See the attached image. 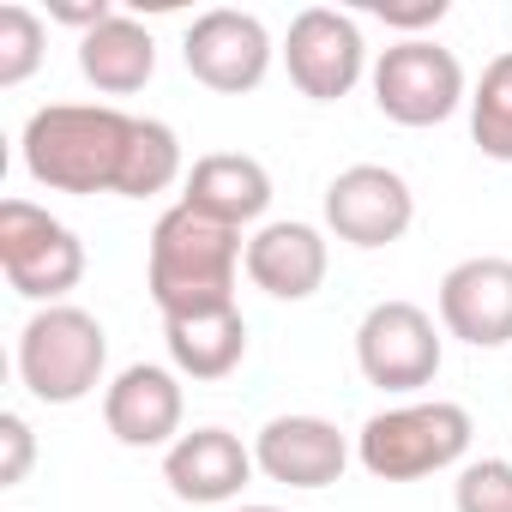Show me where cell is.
<instances>
[{"mask_svg":"<svg viewBox=\"0 0 512 512\" xmlns=\"http://www.w3.org/2000/svg\"><path fill=\"white\" fill-rule=\"evenodd\" d=\"M0 446H7V464H0V482H25L31 476V458H37V440H31V422L19 416V410H7L0 416Z\"/></svg>","mask_w":512,"mask_h":512,"instance_id":"cell-23","label":"cell"},{"mask_svg":"<svg viewBox=\"0 0 512 512\" xmlns=\"http://www.w3.org/2000/svg\"><path fill=\"white\" fill-rule=\"evenodd\" d=\"M470 139L482 157L512 163V49L494 55L470 91Z\"/></svg>","mask_w":512,"mask_h":512,"instance_id":"cell-20","label":"cell"},{"mask_svg":"<svg viewBox=\"0 0 512 512\" xmlns=\"http://www.w3.org/2000/svg\"><path fill=\"white\" fill-rule=\"evenodd\" d=\"M49 19L55 25H73V31H97V25H109L115 19V7H109V0H49Z\"/></svg>","mask_w":512,"mask_h":512,"instance_id":"cell-25","label":"cell"},{"mask_svg":"<svg viewBox=\"0 0 512 512\" xmlns=\"http://www.w3.org/2000/svg\"><path fill=\"white\" fill-rule=\"evenodd\" d=\"M181 416H187V398H181V374L175 368H157V362H133L109 380L103 392V422L121 446L133 452H151V446H175L181 440Z\"/></svg>","mask_w":512,"mask_h":512,"instance_id":"cell-13","label":"cell"},{"mask_svg":"<svg viewBox=\"0 0 512 512\" xmlns=\"http://www.w3.org/2000/svg\"><path fill=\"white\" fill-rule=\"evenodd\" d=\"M253 470H260V464H253V452L229 428H193V434H181L163 452V482L187 506H223V500H235L253 482Z\"/></svg>","mask_w":512,"mask_h":512,"instance_id":"cell-14","label":"cell"},{"mask_svg":"<svg viewBox=\"0 0 512 512\" xmlns=\"http://www.w3.org/2000/svg\"><path fill=\"white\" fill-rule=\"evenodd\" d=\"M163 344L175 374L187 380H229L247 356V320L235 302L223 308H193V314H169L163 320Z\"/></svg>","mask_w":512,"mask_h":512,"instance_id":"cell-17","label":"cell"},{"mask_svg":"<svg viewBox=\"0 0 512 512\" xmlns=\"http://www.w3.org/2000/svg\"><path fill=\"white\" fill-rule=\"evenodd\" d=\"M458 512H512V458H476L458 470L452 488Z\"/></svg>","mask_w":512,"mask_h":512,"instance_id":"cell-22","label":"cell"},{"mask_svg":"<svg viewBox=\"0 0 512 512\" xmlns=\"http://www.w3.org/2000/svg\"><path fill=\"white\" fill-rule=\"evenodd\" d=\"M109 368V332L97 314L55 302L37 308L19 332V380L37 404H79L103 386Z\"/></svg>","mask_w":512,"mask_h":512,"instance_id":"cell-3","label":"cell"},{"mask_svg":"<svg viewBox=\"0 0 512 512\" xmlns=\"http://www.w3.org/2000/svg\"><path fill=\"white\" fill-rule=\"evenodd\" d=\"M253 464H260L266 482L278 488H332L350 464V440L338 434V422L326 416H272L260 434H253Z\"/></svg>","mask_w":512,"mask_h":512,"instance_id":"cell-12","label":"cell"},{"mask_svg":"<svg viewBox=\"0 0 512 512\" xmlns=\"http://www.w3.org/2000/svg\"><path fill=\"white\" fill-rule=\"evenodd\" d=\"M181 205L223 223V229H247L260 223L266 205H272V175L260 157H241V151H211L187 169L181 181Z\"/></svg>","mask_w":512,"mask_h":512,"instance_id":"cell-16","label":"cell"},{"mask_svg":"<svg viewBox=\"0 0 512 512\" xmlns=\"http://www.w3.org/2000/svg\"><path fill=\"white\" fill-rule=\"evenodd\" d=\"M284 67H290V85L308 97V103H338L362 85L368 73V43H362V25L338 7H302L290 19V37H284Z\"/></svg>","mask_w":512,"mask_h":512,"instance_id":"cell-8","label":"cell"},{"mask_svg":"<svg viewBox=\"0 0 512 512\" xmlns=\"http://www.w3.org/2000/svg\"><path fill=\"white\" fill-rule=\"evenodd\" d=\"M133 145V115L109 103H49L25 121V175L49 193H115Z\"/></svg>","mask_w":512,"mask_h":512,"instance_id":"cell-1","label":"cell"},{"mask_svg":"<svg viewBox=\"0 0 512 512\" xmlns=\"http://www.w3.org/2000/svg\"><path fill=\"white\" fill-rule=\"evenodd\" d=\"M356 368L380 392H422L440 374V326L416 302H374L356 326Z\"/></svg>","mask_w":512,"mask_h":512,"instance_id":"cell-7","label":"cell"},{"mask_svg":"<svg viewBox=\"0 0 512 512\" xmlns=\"http://www.w3.org/2000/svg\"><path fill=\"white\" fill-rule=\"evenodd\" d=\"M368 79H374V109L398 127H440L458 115V103H470L458 55L440 49L434 37H404L380 49Z\"/></svg>","mask_w":512,"mask_h":512,"instance_id":"cell-6","label":"cell"},{"mask_svg":"<svg viewBox=\"0 0 512 512\" xmlns=\"http://www.w3.org/2000/svg\"><path fill=\"white\" fill-rule=\"evenodd\" d=\"M0 272L13 296L55 308L85 278V241L31 199H0Z\"/></svg>","mask_w":512,"mask_h":512,"instance_id":"cell-5","label":"cell"},{"mask_svg":"<svg viewBox=\"0 0 512 512\" xmlns=\"http://www.w3.org/2000/svg\"><path fill=\"white\" fill-rule=\"evenodd\" d=\"M470 410L464 404H398V410H380L362 422L356 434V458L374 482H422L434 470H452L464 452H470Z\"/></svg>","mask_w":512,"mask_h":512,"instance_id":"cell-4","label":"cell"},{"mask_svg":"<svg viewBox=\"0 0 512 512\" xmlns=\"http://www.w3.org/2000/svg\"><path fill=\"white\" fill-rule=\"evenodd\" d=\"M241 512H278V506H241Z\"/></svg>","mask_w":512,"mask_h":512,"instance_id":"cell-26","label":"cell"},{"mask_svg":"<svg viewBox=\"0 0 512 512\" xmlns=\"http://www.w3.org/2000/svg\"><path fill=\"white\" fill-rule=\"evenodd\" d=\"M247 278L253 290H266L272 302H308L320 284H326V235L314 223H260L247 241Z\"/></svg>","mask_w":512,"mask_h":512,"instance_id":"cell-15","label":"cell"},{"mask_svg":"<svg viewBox=\"0 0 512 512\" xmlns=\"http://www.w3.org/2000/svg\"><path fill=\"white\" fill-rule=\"evenodd\" d=\"M368 13H374L380 25H392V31H428V25L446 19V0H416V7H386V0H374Z\"/></svg>","mask_w":512,"mask_h":512,"instance_id":"cell-24","label":"cell"},{"mask_svg":"<svg viewBox=\"0 0 512 512\" xmlns=\"http://www.w3.org/2000/svg\"><path fill=\"white\" fill-rule=\"evenodd\" d=\"M79 73L103 91V97H133L151 85L157 73V43L139 19L115 13L109 25H97L91 37H79Z\"/></svg>","mask_w":512,"mask_h":512,"instance_id":"cell-18","label":"cell"},{"mask_svg":"<svg viewBox=\"0 0 512 512\" xmlns=\"http://www.w3.org/2000/svg\"><path fill=\"white\" fill-rule=\"evenodd\" d=\"M175 181H187V163H181V139L169 121H151V115H133V145H127V169H121V199H151V193H169Z\"/></svg>","mask_w":512,"mask_h":512,"instance_id":"cell-19","label":"cell"},{"mask_svg":"<svg viewBox=\"0 0 512 512\" xmlns=\"http://www.w3.org/2000/svg\"><path fill=\"white\" fill-rule=\"evenodd\" d=\"M440 326L470 350L512 344V260H500V253L458 260L440 278Z\"/></svg>","mask_w":512,"mask_h":512,"instance_id":"cell-11","label":"cell"},{"mask_svg":"<svg viewBox=\"0 0 512 512\" xmlns=\"http://www.w3.org/2000/svg\"><path fill=\"white\" fill-rule=\"evenodd\" d=\"M247 260L241 229H223L187 205L163 211L151 229V302L157 314H193V308H223L235 302V266Z\"/></svg>","mask_w":512,"mask_h":512,"instance_id":"cell-2","label":"cell"},{"mask_svg":"<svg viewBox=\"0 0 512 512\" xmlns=\"http://www.w3.org/2000/svg\"><path fill=\"white\" fill-rule=\"evenodd\" d=\"M416 223V193L398 169L386 163H350L326 187V229L350 247H392Z\"/></svg>","mask_w":512,"mask_h":512,"instance_id":"cell-10","label":"cell"},{"mask_svg":"<svg viewBox=\"0 0 512 512\" xmlns=\"http://www.w3.org/2000/svg\"><path fill=\"white\" fill-rule=\"evenodd\" d=\"M272 31L253 19V13H235V7H211L187 25L181 37V61L187 73L217 91V97H241V91H260V79L272 73Z\"/></svg>","mask_w":512,"mask_h":512,"instance_id":"cell-9","label":"cell"},{"mask_svg":"<svg viewBox=\"0 0 512 512\" xmlns=\"http://www.w3.org/2000/svg\"><path fill=\"white\" fill-rule=\"evenodd\" d=\"M43 49H49V31L43 19L25 7V0H7L0 7V85H25L37 67H43Z\"/></svg>","mask_w":512,"mask_h":512,"instance_id":"cell-21","label":"cell"}]
</instances>
